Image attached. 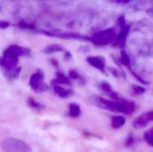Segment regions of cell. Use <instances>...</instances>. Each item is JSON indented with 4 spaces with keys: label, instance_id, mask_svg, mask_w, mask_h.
I'll return each instance as SVG.
<instances>
[{
    "label": "cell",
    "instance_id": "5b68a950",
    "mask_svg": "<svg viewBox=\"0 0 153 152\" xmlns=\"http://www.w3.org/2000/svg\"><path fill=\"white\" fill-rule=\"evenodd\" d=\"M151 121H153V113L145 114L135 119L134 122V126L136 129H142L144 128Z\"/></svg>",
    "mask_w": 153,
    "mask_h": 152
},
{
    "label": "cell",
    "instance_id": "ba28073f",
    "mask_svg": "<svg viewBox=\"0 0 153 152\" xmlns=\"http://www.w3.org/2000/svg\"><path fill=\"white\" fill-rule=\"evenodd\" d=\"M69 113H70V116H73V117L79 116L80 113H81L79 106H77L76 104H70V106H69Z\"/></svg>",
    "mask_w": 153,
    "mask_h": 152
},
{
    "label": "cell",
    "instance_id": "8992f818",
    "mask_svg": "<svg viewBox=\"0 0 153 152\" xmlns=\"http://www.w3.org/2000/svg\"><path fill=\"white\" fill-rule=\"evenodd\" d=\"M54 91L56 95H58L61 98H68L72 95V91L70 90H67L64 87H61L60 85L56 84L54 86Z\"/></svg>",
    "mask_w": 153,
    "mask_h": 152
},
{
    "label": "cell",
    "instance_id": "30bf717a",
    "mask_svg": "<svg viewBox=\"0 0 153 152\" xmlns=\"http://www.w3.org/2000/svg\"><path fill=\"white\" fill-rule=\"evenodd\" d=\"M28 105H29L30 107L33 108H36V109H42V108H44L43 105H41L40 103L35 101L32 98H30V99H28Z\"/></svg>",
    "mask_w": 153,
    "mask_h": 152
},
{
    "label": "cell",
    "instance_id": "6da1fadb",
    "mask_svg": "<svg viewBox=\"0 0 153 152\" xmlns=\"http://www.w3.org/2000/svg\"><path fill=\"white\" fill-rule=\"evenodd\" d=\"M0 145L5 152H32L28 144L17 138H6Z\"/></svg>",
    "mask_w": 153,
    "mask_h": 152
},
{
    "label": "cell",
    "instance_id": "7c38bea8",
    "mask_svg": "<svg viewBox=\"0 0 153 152\" xmlns=\"http://www.w3.org/2000/svg\"><path fill=\"white\" fill-rule=\"evenodd\" d=\"M56 76H57V79L56 80V84L58 83V84H61V83H65V84H67L69 82H68V80H67V78L64 75V74H62L61 73H58L57 74H56Z\"/></svg>",
    "mask_w": 153,
    "mask_h": 152
},
{
    "label": "cell",
    "instance_id": "52a82bcc",
    "mask_svg": "<svg viewBox=\"0 0 153 152\" xmlns=\"http://www.w3.org/2000/svg\"><path fill=\"white\" fill-rule=\"evenodd\" d=\"M64 51V47L58 44H51V45H48V47H46L42 52L45 53V54H54V53H56V52H63Z\"/></svg>",
    "mask_w": 153,
    "mask_h": 152
},
{
    "label": "cell",
    "instance_id": "9c48e42d",
    "mask_svg": "<svg viewBox=\"0 0 153 152\" xmlns=\"http://www.w3.org/2000/svg\"><path fill=\"white\" fill-rule=\"evenodd\" d=\"M125 124V119L122 116H117L114 117L112 120V125L114 128H119Z\"/></svg>",
    "mask_w": 153,
    "mask_h": 152
},
{
    "label": "cell",
    "instance_id": "8fae6325",
    "mask_svg": "<svg viewBox=\"0 0 153 152\" xmlns=\"http://www.w3.org/2000/svg\"><path fill=\"white\" fill-rule=\"evenodd\" d=\"M144 139L150 145L153 146V128L144 133Z\"/></svg>",
    "mask_w": 153,
    "mask_h": 152
},
{
    "label": "cell",
    "instance_id": "4fadbf2b",
    "mask_svg": "<svg viewBox=\"0 0 153 152\" xmlns=\"http://www.w3.org/2000/svg\"><path fill=\"white\" fill-rule=\"evenodd\" d=\"M9 26V23L4 21H0V28L1 29H5Z\"/></svg>",
    "mask_w": 153,
    "mask_h": 152
},
{
    "label": "cell",
    "instance_id": "3957f363",
    "mask_svg": "<svg viewBox=\"0 0 153 152\" xmlns=\"http://www.w3.org/2000/svg\"><path fill=\"white\" fill-rule=\"evenodd\" d=\"M19 62V57L4 53V56L0 57V66L4 68L5 70L12 71L16 68Z\"/></svg>",
    "mask_w": 153,
    "mask_h": 152
},
{
    "label": "cell",
    "instance_id": "277c9868",
    "mask_svg": "<svg viewBox=\"0 0 153 152\" xmlns=\"http://www.w3.org/2000/svg\"><path fill=\"white\" fill-rule=\"evenodd\" d=\"M4 53L10 54V55H13V56H15L19 57V56H28L30 53V49L27 48V47H24L18 46V45H11L4 50Z\"/></svg>",
    "mask_w": 153,
    "mask_h": 152
},
{
    "label": "cell",
    "instance_id": "7a4b0ae2",
    "mask_svg": "<svg viewBox=\"0 0 153 152\" xmlns=\"http://www.w3.org/2000/svg\"><path fill=\"white\" fill-rule=\"evenodd\" d=\"M44 73L41 71H37L34 73L30 79V88L37 92L45 91L48 89V86L44 83Z\"/></svg>",
    "mask_w": 153,
    "mask_h": 152
}]
</instances>
